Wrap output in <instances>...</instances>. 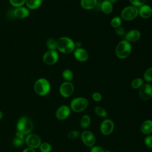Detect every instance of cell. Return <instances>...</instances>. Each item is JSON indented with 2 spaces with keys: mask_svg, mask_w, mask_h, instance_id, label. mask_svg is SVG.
<instances>
[{
  "mask_svg": "<svg viewBox=\"0 0 152 152\" xmlns=\"http://www.w3.org/2000/svg\"><path fill=\"white\" fill-rule=\"evenodd\" d=\"M56 48L63 53H70L75 49V42L68 37H61L56 40Z\"/></svg>",
  "mask_w": 152,
  "mask_h": 152,
  "instance_id": "obj_1",
  "label": "cell"
},
{
  "mask_svg": "<svg viewBox=\"0 0 152 152\" xmlns=\"http://www.w3.org/2000/svg\"><path fill=\"white\" fill-rule=\"evenodd\" d=\"M34 90L36 94L40 96L48 94L50 90V85L49 81L44 78L37 80L34 84Z\"/></svg>",
  "mask_w": 152,
  "mask_h": 152,
  "instance_id": "obj_2",
  "label": "cell"
},
{
  "mask_svg": "<svg viewBox=\"0 0 152 152\" xmlns=\"http://www.w3.org/2000/svg\"><path fill=\"white\" fill-rule=\"evenodd\" d=\"M131 52V45L127 40H122L118 43L115 49V54L120 59L127 58Z\"/></svg>",
  "mask_w": 152,
  "mask_h": 152,
  "instance_id": "obj_3",
  "label": "cell"
},
{
  "mask_svg": "<svg viewBox=\"0 0 152 152\" xmlns=\"http://www.w3.org/2000/svg\"><path fill=\"white\" fill-rule=\"evenodd\" d=\"M17 128L18 131L21 132L24 135H28L33 130V124L30 118L26 116H23L18 120L17 124Z\"/></svg>",
  "mask_w": 152,
  "mask_h": 152,
  "instance_id": "obj_4",
  "label": "cell"
},
{
  "mask_svg": "<svg viewBox=\"0 0 152 152\" xmlns=\"http://www.w3.org/2000/svg\"><path fill=\"white\" fill-rule=\"evenodd\" d=\"M88 104V102L87 99L84 97H76L71 102L70 109L75 112H81L87 108Z\"/></svg>",
  "mask_w": 152,
  "mask_h": 152,
  "instance_id": "obj_5",
  "label": "cell"
},
{
  "mask_svg": "<svg viewBox=\"0 0 152 152\" xmlns=\"http://www.w3.org/2000/svg\"><path fill=\"white\" fill-rule=\"evenodd\" d=\"M138 15V9L135 6H128L121 12V18L126 21H131L135 19Z\"/></svg>",
  "mask_w": 152,
  "mask_h": 152,
  "instance_id": "obj_6",
  "label": "cell"
},
{
  "mask_svg": "<svg viewBox=\"0 0 152 152\" xmlns=\"http://www.w3.org/2000/svg\"><path fill=\"white\" fill-rule=\"evenodd\" d=\"M58 59L59 55L56 50H49L46 51L43 56V62L48 65H52L56 64Z\"/></svg>",
  "mask_w": 152,
  "mask_h": 152,
  "instance_id": "obj_7",
  "label": "cell"
},
{
  "mask_svg": "<svg viewBox=\"0 0 152 152\" xmlns=\"http://www.w3.org/2000/svg\"><path fill=\"white\" fill-rule=\"evenodd\" d=\"M139 97L144 101L148 100L152 97V86L149 84H143L139 88Z\"/></svg>",
  "mask_w": 152,
  "mask_h": 152,
  "instance_id": "obj_8",
  "label": "cell"
},
{
  "mask_svg": "<svg viewBox=\"0 0 152 152\" xmlns=\"http://www.w3.org/2000/svg\"><path fill=\"white\" fill-rule=\"evenodd\" d=\"M74 91V86L71 82L65 81L62 83L59 87V93L64 97H70Z\"/></svg>",
  "mask_w": 152,
  "mask_h": 152,
  "instance_id": "obj_9",
  "label": "cell"
},
{
  "mask_svg": "<svg viewBox=\"0 0 152 152\" xmlns=\"http://www.w3.org/2000/svg\"><path fill=\"white\" fill-rule=\"evenodd\" d=\"M81 138L82 142L86 145L90 147L94 146L96 142V138L94 134L91 131L87 130L84 131L81 133Z\"/></svg>",
  "mask_w": 152,
  "mask_h": 152,
  "instance_id": "obj_10",
  "label": "cell"
},
{
  "mask_svg": "<svg viewBox=\"0 0 152 152\" xmlns=\"http://www.w3.org/2000/svg\"><path fill=\"white\" fill-rule=\"evenodd\" d=\"M114 123L113 122L109 119H106L103 120L100 126V129L101 132L105 135L110 134L114 129Z\"/></svg>",
  "mask_w": 152,
  "mask_h": 152,
  "instance_id": "obj_11",
  "label": "cell"
},
{
  "mask_svg": "<svg viewBox=\"0 0 152 152\" xmlns=\"http://www.w3.org/2000/svg\"><path fill=\"white\" fill-rule=\"evenodd\" d=\"M25 141L29 147L34 149L39 147L41 144V140L40 137L34 134H28Z\"/></svg>",
  "mask_w": 152,
  "mask_h": 152,
  "instance_id": "obj_12",
  "label": "cell"
},
{
  "mask_svg": "<svg viewBox=\"0 0 152 152\" xmlns=\"http://www.w3.org/2000/svg\"><path fill=\"white\" fill-rule=\"evenodd\" d=\"M71 109L66 105L61 106L56 112V117L59 120H65L70 115Z\"/></svg>",
  "mask_w": 152,
  "mask_h": 152,
  "instance_id": "obj_13",
  "label": "cell"
},
{
  "mask_svg": "<svg viewBox=\"0 0 152 152\" xmlns=\"http://www.w3.org/2000/svg\"><path fill=\"white\" fill-rule=\"evenodd\" d=\"M14 17L18 19H23L28 17L30 14L29 10L24 6L15 8L13 11Z\"/></svg>",
  "mask_w": 152,
  "mask_h": 152,
  "instance_id": "obj_14",
  "label": "cell"
},
{
  "mask_svg": "<svg viewBox=\"0 0 152 152\" xmlns=\"http://www.w3.org/2000/svg\"><path fill=\"white\" fill-rule=\"evenodd\" d=\"M74 56L75 58L80 62L86 61L88 58V52L83 48H76L74 51Z\"/></svg>",
  "mask_w": 152,
  "mask_h": 152,
  "instance_id": "obj_15",
  "label": "cell"
},
{
  "mask_svg": "<svg viewBox=\"0 0 152 152\" xmlns=\"http://www.w3.org/2000/svg\"><path fill=\"white\" fill-rule=\"evenodd\" d=\"M141 37V33L138 30H131L125 34V39L128 42H135Z\"/></svg>",
  "mask_w": 152,
  "mask_h": 152,
  "instance_id": "obj_16",
  "label": "cell"
},
{
  "mask_svg": "<svg viewBox=\"0 0 152 152\" xmlns=\"http://www.w3.org/2000/svg\"><path fill=\"white\" fill-rule=\"evenodd\" d=\"M138 14L142 18H148L152 15V8L148 5H143L138 9Z\"/></svg>",
  "mask_w": 152,
  "mask_h": 152,
  "instance_id": "obj_17",
  "label": "cell"
},
{
  "mask_svg": "<svg viewBox=\"0 0 152 152\" xmlns=\"http://www.w3.org/2000/svg\"><path fill=\"white\" fill-rule=\"evenodd\" d=\"M81 6L85 10H92L96 7L97 0H81Z\"/></svg>",
  "mask_w": 152,
  "mask_h": 152,
  "instance_id": "obj_18",
  "label": "cell"
},
{
  "mask_svg": "<svg viewBox=\"0 0 152 152\" xmlns=\"http://www.w3.org/2000/svg\"><path fill=\"white\" fill-rule=\"evenodd\" d=\"M141 131L144 134H149L152 132V121L148 119L144 121L141 125Z\"/></svg>",
  "mask_w": 152,
  "mask_h": 152,
  "instance_id": "obj_19",
  "label": "cell"
},
{
  "mask_svg": "<svg viewBox=\"0 0 152 152\" xmlns=\"http://www.w3.org/2000/svg\"><path fill=\"white\" fill-rule=\"evenodd\" d=\"M43 2V0H26V5L28 10H36L38 8Z\"/></svg>",
  "mask_w": 152,
  "mask_h": 152,
  "instance_id": "obj_20",
  "label": "cell"
},
{
  "mask_svg": "<svg viewBox=\"0 0 152 152\" xmlns=\"http://www.w3.org/2000/svg\"><path fill=\"white\" fill-rule=\"evenodd\" d=\"M100 9L104 14H110L113 10L112 4L104 0L100 4Z\"/></svg>",
  "mask_w": 152,
  "mask_h": 152,
  "instance_id": "obj_21",
  "label": "cell"
},
{
  "mask_svg": "<svg viewBox=\"0 0 152 152\" xmlns=\"http://www.w3.org/2000/svg\"><path fill=\"white\" fill-rule=\"evenodd\" d=\"M24 135L23 133L17 131L15 134V137L13 140L14 145L17 147L21 146L23 144L24 141Z\"/></svg>",
  "mask_w": 152,
  "mask_h": 152,
  "instance_id": "obj_22",
  "label": "cell"
},
{
  "mask_svg": "<svg viewBox=\"0 0 152 152\" xmlns=\"http://www.w3.org/2000/svg\"><path fill=\"white\" fill-rule=\"evenodd\" d=\"M91 123V118L87 115H84L82 116L80 121V126L83 129H86L89 126Z\"/></svg>",
  "mask_w": 152,
  "mask_h": 152,
  "instance_id": "obj_23",
  "label": "cell"
},
{
  "mask_svg": "<svg viewBox=\"0 0 152 152\" xmlns=\"http://www.w3.org/2000/svg\"><path fill=\"white\" fill-rule=\"evenodd\" d=\"M94 112L95 113L101 118H106L107 116V113L106 110L101 106H96L94 108Z\"/></svg>",
  "mask_w": 152,
  "mask_h": 152,
  "instance_id": "obj_24",
  "label": "cell"
},
{
  "mask_svg": "<svg viewBox=\"0 0 152 152\" xmlns=\"http://www.w3.org/2000/svg\"><path fill=\"white\" fill-rule=\"evenodd\" d=\"M63 78L66 81H69L70 82L72 78H73V73L72 72L68 69H65L62 74Z\"/></svg>",
  "mask_w": 152,
  "mask_h": 152,
  "instance_id": "obj_25",
  "label": "cell"
},
{
  "mask_svg": "<svg viewBox=\"0 0 152 152\" xmlns=\"http://www.w3.org/2000/svg\"><path fill=\"white\" fill-rule=\"evenodd\" d=\"M46 47L49 50H55L56 48V40L53 38H50L46 41Z\"/></svg>",
  "mask_w": 152,
  "mask_h": 152,
  "instance_id": "obj_26",
  "label": "cell"
},
{
  "mask_svg": "<svg viewBox=\"0 0 152 152\" xmlns=\"http://www.w3.org/2000/svg\"><path fill=\"white\" fill-rule=\"evenodd\" d=\"M143 84H144L143 80L140 78H137L134 79L132 81L131 86L133 88L137 89V88H140L143 85Z\"/></svg>",
  "mask_w": 152,
  "mask_h": 152,
  "instance_id": "obj_27",
  "label": "cell"
},
{
  "mask_svg": "<svg viewBox=\"0 0 152 152\" xmlns=\"http://www.w3.org/2000/svg\"><path fill=\"white\" fill-rule=\"evenodd\" d=\"M143 78L147 82L152 81V68H149L146 69L144 73Z\"/></svg>",
  "mask_w": 152,
  "mask_h": 152,
  "instance_id": "obj_28",
  "label": "cell"
},
{
  "mask_svg": "<svg viewBox=\"0 0 152 152\" xmlns=\"http://www.w3.org/2000/svg\"><path fill=\"white\" fill-rule=\"evenodd\" d=\"M122 23V20H121V18L119 17H113L112 20H111V22H110V24H111V26L114 27V28H117L118 27H119L121 26Z\"/></svg>",
  "mask_w": 152,
  "mask_h": 152,
  "instance_id": "obj_29",
  "label": "cell"
},
{
  "mask_svg": "<svg viewBox=\"0 0 152 152\" xmlns=\"http://www.w3.org/2000/svg\"><path fill=\"white\" fill-rule=\"evenodd\" d=\"M39 147L41 152H50L52 150V147L50 144L48 142L41 143Z\"/></svg>",
  "mask_w": 152,
  "mask_h": 152,
  "instance_id": "obj_30",
  "label": "cell"
},
{
  "mask_svg": "<svg viewBox=\"0 0 152 152\" xmlns=\"http://www.w3.org/2000/svg\"><path fill=\"white\" fill-rule=\"evenodd\" d=\"M10 4L13 7L17 8L22 7L26 3V0H9Z\"/></svg>",
  "mask_w": 152,
  "mask_h": 152,
  "instance_id": "obj_31",
  "label": "cell"
},
{
  "mask_svg": "<svg viewBox=\"0 0 152 152\" xmlns=\"http://www.w3.org/2000/svg\"><path fill=\"white\" fill-rule=\"evenodd\" d=\"M80 135V132L77 130H72L68 133L67 137L70 140H74L77 138Z\"/></svg>",
  "mask_w": 152,
  "mask_h": 152,
  "instance_id": "obj_32",
  "label": "cell"
},
{
  "mask_svg": "<svg viewBox=\"0 0 152 152\" xmlns=\"http://www.w3.org/2000/svg\"><path fill=\"white\" fill-rule=\"evenodd\" d=\"M129 1L133 6L136 7H140L141 6L145 4L146 0H129Z\"/></svg>",
  "mask_w": 152,
  "mask_h": 152,
  "instance_id": "obj_33",
  "label": "cell"
},
{
  "mask_svg": "<svg viewBox=\"0 0 152 152\" xmlns=\"http://www.w3.org/2000/svg\"><path fill=\"white\" fill-rule=\"evenodd\" d=\"M115 33L119 36H122L126 34L125 30L121 26L115 28Z\"/></svg>",
  "mask_w": 152,
  "mask_h": 152,
  "instance_id": "obj_34",
  "label": "cell"
},
{
  "mask_svg": "<svg viewBox=\"0 0 152 152\" xmlns=\"http://www.w3.org/2000/svg\"><path fill=\"white\" fill-rule=\"evenodd\" d=\"M91 97H92V99H93V100H94L95 102H97L101 101V100L102 99V94L98 92L93 93Z\"/></svg>",
  "mask_w": 152,
  "mask_h": 152,
  "instance_id": "obj_35",
  "label": "cell"
},
{
  "mask_svg": "<svg viewBox=\"0 0 152 152\" xmlns=\"http://www.w3.org/2000/svg\"><path fill=\"white\" fill-rule=\"evenodd\" d=\"M144 143L148 147L152 148V136H147L144 139Z\"/></svg>",
  "mask_w": 152,
  "mask_h": 152,
  "instance_id": "obj_36",
  "label": "cell"
},
{
  "mask_svg": "<svg viewBox=\"0 0 152 152\" xmlns=\"http://www.w3.org/2000/svg\"><path fill=\"white\" fill-rule=\"evenodd\" d=\"M104 150L102 147L99 145L93 146L90 150V152H104Z\"/></svg>",
  "mask_w": 152,
  "mask_h": 152,
  "instance_id": "obj_37",
  "label": "cell"
},
{
  "mask_svg": "<svg viewBox=\"0 0 152 152\" xmlns=\"http://www.w3.org/2000/svg\"><path fill=\"white\" fill-rule=\"evenodd\" d=\"M23 152H35V150L34 148H30V147H28V148H25Z\"/></svg>",
  "mask_w": 152,
  "mask_h": 152,
  "instance_id": "obj_38",
  "label": "cell"
},
{
  "mask_svg": "<svg viewBox=\"0 0 152 152\" xmlns=\"http://www.w3.org/2000/svg\"><path fill=\"white\" fill-rule=\"evenodd\" d=\"M81 46V43L80 42H75V48H80Z\"/></svg>",
  "mask_w": 152,
  "mask_h": 152,
  "instance_id": "obj_39",
  "label": "cell"
},
{
  "mask_svg": "<svg viewBox=\"0 0 152 152\" xmlns=\"http://www.w3.org/2000/svg\"><path fill=\"white\" fill-rule=\"evenodd\" d=\"M106 1H108V2H110L111 4H112V3L115 2L117 0H106Z\"/></svg>",
  "mask_w": 152,
  "mask_h": 152,
  "instance_id": "obj_40",
  "label": "cell"
},
{
  "mask_svg": "<svg viewBox=\"0 0 152 152\" xmlns=\"http://www.w3.org/2000/svg\"><path fill=\"white\" fill-rule=\"evenodd\" d=\"M2 116H3V115H2V112L0 110V120L2 118Z\"/></svg>",
  "mask_w": 152,
  "mask_h": 152,
  "instance_id": "obj_41",
  "label": "cell"
},
{
  "mask_svg": "<svg viewBox=\"0 0 152 152\" xmlns=\"http://www.w3.org/2000/svg\"><path fill=\"white\" fill-rule=\"evenodd\" d=\"M104 152H110V151H109V150H104Z\"/></svg>",
  "mask_w": 152,
  "mask_h": 152,
  "instance_id": "obj_42",
  "label": "cell"
},
{
  "mask_svg": "<svg viewBox=\"0 0 152 152\" xmlns=\"http://www.w3.org/2000/svg\"><path fill=\"white\" fill-rule=\"evenodd\" d=\"M99 1H100V0H99Z\"/></svg>",
  "mask_w": 152,
  "mask_h": 152,
  "instance_id": "obj_43",
  "label": "cell"
}]
</instances>
